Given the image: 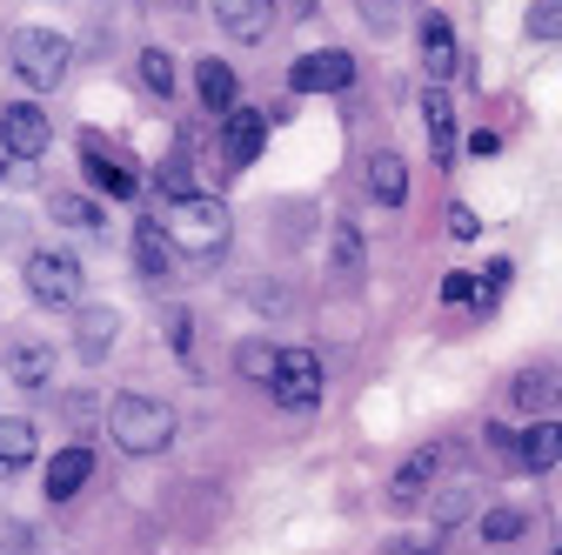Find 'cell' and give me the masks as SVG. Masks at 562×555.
<instances>
[{
    "instance_id": "22",
    "label": "cell",
    "mask_w": 562,
    "mask_h": 555,
    "mask_svg": "<svg viewBox=\"0 0 562 555\" xmlns=\"http://www.w3.org/2000/svg\"><path fill=\"white\" fill-rule=\"evenodd\" d=\"M555 462H562V422L542 415V422L522 435V468H555Z\"/></svg>"
},
{
    "instance_id": "35",
    "label": "cell",
    "mask_w": 562,
    "mask_h": 555,
    "mask_svg": "<svg viewBox=\"0 0 562 555\" xmlns=\"http://www.w3.org/2000/svg\"><path fill=\"white\" fill-rule=\"evenodd\" d=\"M555 555H562V548H555Z\"/></svg>"
},
{
    "instance_id": "26",
    "label": "cell",
    "mask_w": 562,
    "mask_h": 555,
    "mask_svg": "<svg viewBox=\"0 0 562 555\" xmlns=\"http://www.w3.org/2000/svg\"><path fill=\"white\" fill-rule=\"evenodd\" d=\"M140 88H148L155 101L175 94V60H168V47H148V54H140Z\"/></svg>"
},
{
    "instance_id": "9",
    "label": "cell",
    "mask_w": 562,
    "mask_h": 555,
    "mask_svg": "<svg viewBox=\"0 0 562 555\" xmlns=\"http://www.w3.org/2000/svg\"><path fill=\"white\" fill-rule=\"evenodd\" d=\"M509 401H516L522 415H555V408H562V355L529 362V369L509 382Z\"/></svg>"
},
{
    "instance_id": "15",
    "label": "cell",
    "mask_w": 562,
    "mask_h": 555,
    "mask_svg": "<svg viewBox=\"0 0 562 555\" xmlns=\"http://www.w3.org/2000/svg\"><path fill=\"white\" fill-rule=\"evenodd\" d=\"M134 268L148 274V282H168V268H175V235H168V222H140L134 228Z\"/></svg>"
},
{
    "instance_id": "5",
    "label": "cell",
    "mask_w": 562,
    "mask_h": 555,
    "mask_svg": "<svg viewBox=\"0 0 562 555\" xmlns=\"http://www.w3.org/2000/svg\"><path fill=\"white\" fill-rule=\"evenodd\" d=\"M47 141H54V127H47V114L34 101H8V107H0V148H8L14 161H41Z\"/></svg>"
},
{
    "instance_id": "34",
    "label": "cell",
    "mask_w": 562,
    "mask_h": 555,
    "mask_svg": "<svg viewBox=\"0 0 562 555\" xmlns=\"http://www.w3.org/2000/svg\"><path fill=\"white\" fill-rule=\"evenodd\" d=\"M482 288L496 295V288H509V261H488V274H482Z\"/></svg>"
},
{
    "instance_id": "29",
    "label": "cell",
    "mask_w": 562,
    "mask_h": 555,
    "mask_svg": "<svg viewBox=\"0 0 562 555\" xmlns=\"http://www.w3.org/2000/svg\"><path fill=\"white\" fill-rule=\"evenodd\" d=\"M536 41H562V0H529V21H522Z\"/></svg>"
},
{
    "instance_id": "33",
    "label": "cell",
    "mask_w": 562,
    "mask_h": 555,
    "mask_svg": "<svg viewBox=\"0 0 562 555\" xmlns=\"http://www.w3.org/2000/svg\"><path fill=\"white\" fill-rule=\"evenodd\" d=\"M469 148H475V155H496V148H503V134H496V127H475V134H469Z\"/></svg>"
},
{
    "instance_id": "32",
    "label": "cell",
    "mask_w": 562,
    "mask_h": 555,
    "mask_svg": "<svg viewBox=\"0 0 562 555\" xmlns=\"http://www.w3.org/2000/svg\"><path fill=\"white\" fill-rule=\"evenodd\" d=\"M449 235H456V241H475V235H482V222L469 215V207H462V201L449 207Z\"/></svg>"
},
{
    "instance_id": "16",
    "label": "cell",
    "mask_w": 562,
    "mask_h": 555,
    "mask_svg": "<svg viewBox=\"0 0 562 555\" xmlns=\"http://www.w3.org/2000/svg\"><path fill=\"white\" fill-rule=\"evenodd\" d=\"M215 21L235 34V41H268V27H274V0H215Z\"/></svg>"
},
{
    "instance_id": "14",
    "label": "cell",
    "mask_w": 562,
    "mask_h": 555,
    "mask_svg": "<svg viewBox=\"0 0 562 555\" xmlns=\"http://www.w3.org/2000/svg\"><path fill=\"white\" fill-rule=\"evenodd\" d=\"M114 341H121V308H81V321H75V355L81 362H108Z\"/></svg>"
},
{
    "instance_id": "7",
    "label": "cell",
    "mask_w": 562,
    "mask_h": 555,
    "mask_svg": "<svg viewBox=\"0 0 562 555\" xmlns=\"http://www.w3.org/2000/svg\"><path fill=\"white\" fill-rule=\"evenodd\" d=\"M81 168H88V181H94L101 194H114V201H134V194H140V168H134L127 155H114L101 134H88V141H81Z\"/></svg>"
},
{
    "instance_id": "30",
    "label": "cell",
    "mask_w": 562,
    "mask_h": 555,
    "mask_svg": "<svg viewBox=\"0 0 562 555\" xmlns=\"http://www.w3.org/2000/svg\"><path fill=\"white\" fill-rule=\"evenodd\" d=\"M469 502H475V489H469V482H456L449 496H436V522H442V529H449V522H462V516H469Z\"/></svg>"
},
{
    "instance_id": "20",
    "label": "cell",
    "mask_w": 562,
    "mask_h": 555,
    "mask_svg": "<svg viewBox=\"0 0 562 555\" xmlns=\"http://www.w3.org/2000/svg\"><path fill=\"white\" fill-rule=\"evenodd\" d=\"M8 375L21 388H41L54 375V349H47V341H14V349H8Z\"/></svg>"
},
{
    "instance_id": "18",
    "label": "cell",
    "mask_w": 562,
    "mask_h": 555,
    "mask_svg": "<svg viewBox=\"0 0 562 555\" xmlns=\"http://www.w3.org/2000/svg\"><path fill=\"white\" fill-rule=\"evenodd\" d=\"M369 194H375L382 207H402V201H408V161H402L395 148H375V155H369Z\"/></svg>"
},
{
    "instance_id": "23",
    "label": "cell",
    "mask_w": 562,
    "mask_h": 555,
    "mask_svg": "<svg viewBox=\"0 0 562 555\" xmlns=\"http://www.w3.org/2000/svg\"><path fill=\"white\" fill-rule=\"evenodd\" d=\"M161 194H168V201L201 194V188H194V148H188V141H175V148H168V161H161Z\"/></svg>"
},
{
    "instance_id": "24",
    "label": "cell",
    "mask_w": 562,
    "mask_h": 555,
    "mask_svg": "<svg viewBox=\"0 0 562 555\" xmlns=\"http://www.w3.org/2000/svg\"><path fill=\"white\" fill-rule=\"evenodd\" d=\"M47 215H54L60 228H101V207H94L88 194H47Z\"/></svg>"
},
{
    "instance_id": "8",
    "label": "cell",
    "mask_w": 562,
    "mask_h": 555,
    "mask_svg": "<svg viewBox=\"0 0 562 555\" xmlns=\"http://www.w3.org/2000/svg\"><path fill=\"white\" fill-rule=\"evenodd\" d=\"M289 81H295V94H341L348 81H356V60H348L341 47H322V54H302L289 67Z\"/></svg>"
},
{
    "instance_id": "25",
    "label": "cell",
    "mask_w": 562,
    "mask_h": 555,
    "mask_svg": "<svg viewBox=\"0 0 562 555\" xmlns=\"http://www.w3.org/2000/svg\"><path fill=\"white\" fill-rule=\"evenodd\" d=\"M235 369L248 375V382H274V369H281V349H274V341H241V355H235Z\"/></svg>"
},
{
    "instance_id": "12",
    "label": "cell",
    "mask_w": 562,
    "mask_h": 555,
    "mask_svg": "<svg viewBox=\"0 0 562 555\" xmlns=\"http://www.w3.org/2000/svg\"><path fill=\"white\" fill-rule=\"evenodd\" d=\"M422 75H429V88L456 75V27L442 14H422Z\"/></svg>"
},
{
    "instance_id": "21",
    "label": "cell",
    "mask_w": 562,
    "mask_h": 555,
    "mask_svg": "<svg viewBox=\"0 0 562 555\" xmlns=\"http://www.w3.org/2000/svg\"><path fill=\"white\" fill-rule=\"evenodd\" d=\"M34 422L27 415H0V468H27L34 462Z\"/></svg>"
},
{
    "instance_id": "10",
    "label": "cell",
    "mask_w": 562,
    "mask_h": 555,
    "mask_svg": "<svg viewBox=\"0 0 562 555\" xmlns=\"http://www.w3.org/2000/svg\"><path fill=\"white\" fill-rule=\"evenodd\" d=\"M261 141H268V114H255V107H235L228 114V127H222V174H235V168H248L255 155H261Z\"/></svg>"
},
{
    "instance_id": "17",
    "label": "cell",
    "mask_w": 562,
    "mask_h": 555,
    "mask_svg": "<svg viewBox=\"0 0 562 555\" xmlns=\"http://www.w3.org/2000/svg\"><path fill=\"white\" fill-rule=\"evenodd\" d=\"M88 475H94V455L75 442V449H60L47 462V502H67V496H81L88 489Z\"/></svg>"
},
{
    "instance_id": "2",
    "label": "cell",
    "mask_w": 562,
    "mask_h": 555,
    "mask_svg": "<svg viewBox=\"0 0 562 555\" xmlns=\"http://www.w3.org/2000/svg\"><path fill=\"white\" fill-rule=\"evenodd\" d=\"M108 429H114V442H121L127 455H161V449L175 442V408L155 401V395H114Z\"/></svg>"
},
{
    "instance_id": "27",
    "label": "cell",
    "mask_w": 562,
    "mask_h": 555,
    "mask_svg": "<svg viewBox=\"0 0 562 555\" xmlns=\"http://www.w3.org/2000/svg\"><path fill=\"white\" fill-rule=\"evenodd\" d=\"M522 529H529V516H522V509H488V516H482V542H488V548L516 542Z\"/></svg>"
},
{
    "instance_id": "13",
    "label": "cell",
    "mask_w": 562,
    "mask_h": 555,
    "mask_svg": "<svg viewBox=\"0 0 562 555\" xmlns=\"http://www.w3.org/2000/svg\"><path fill=\"white\" fill-rule=\"evenodd\" d=\"M194 94H201L207 114H222V121H228L235 101H241V75H235L228 60H201V67H194Z\"/></svg>"
},
{
    "instance_id": "3",
    "label": "cell",
    "mask_w": 562,
    "mask_h": 555,
    "mask_svg": "<svg viewBox=\"0 0 562 555\" xmlns=\"http://www.w3.org/2000/svg\"><path fill=\"white\" fill-rule=\"evenodd\" d=\"M67 34H54V27H21L14 34V75L27 81V88H60L67 81Z\"/></svg>"
},
{
    "instance_id": "31",
    "label": "cell",
    "mask_w": 562,
    "mask_h": 555,
    "mask_svg": "<svg viewBox=\"0 0 562 555\" xmlns=\"http://www.w3.org/2000/svg\"><path fill=\"white\" fill-rule=\"evenodd\" d=\"M442 302H449V308H469V302H488V295H482L475 274H449V282H442Z\"/></svg>"
},
{
    "instance_id": "6",
    "label": "cell",
    "mask_w": 562,
    "mask_h": 555,
    "mask_svg": "<svg viewBox=\"0 0 562 555\" xmlns=\"http://www.w3.org/2000/svg\"><path fill=\"white\" fill-rule=\"evenodd\" d=\"M274 401L281 408H315L322 401V362L315 349H281V369H274Z\"/></svg>"
},
{
    "instance_id": "11",
    "label": "cell",
    "mask_w": 562,
    "mask_h": 555,
    "mask_svg": "<svg viewBox=\"0 0 562 555\" xmlns=\"http://www.w3.org/2000/svg\"><path fill=\"white\" fill-rule=\"evenodd\" d=\"M436 475H442V449H415V455L389 475V502H395V509H415L422 496H429Z\"/></svg>"
},
{
    "instance_id": "28",
    "label": "cell",
    "mask_w": 562,
    "mask_h": 555,
    "mask_svg": "<svg viewBox=\"0 0 562 555\" xmlns=\"http://www.w3.org/2000/svg\"><path fill=\"white\" fill-rule=\"evenodd\" d=\"M335 274H341V282H356V274H362V235L356 228H335Z\"/></svg>"
},
{
    "instance_id": "19",
    "label": "cell",
    "mask_w": 562,
    "mask_h": 555,
    "mask_svg": "<svg viewBox=\"0 0 562 555\" xmlns=\"http://www.w3.org/2000/svg\"><path fill=\"white\" fill-rule=\"evenodd\" d=\"M422 121H429V155L449 168L456 161V114H449V94L442 88H422Z\"/></svg>"
},
{
    "instance_id": "4",
    "label": "cell",
    "mask_w": 562,
    "mask_h": 555,
    "mask_svg": "<svg viewBox=\"0 0 562 555\" xmlns=\"http://www.w3.org/2000/svg\"><path fill=\"white\" fill-rule=\"evenodd\" d=\"M27 295L47 308H75L81 302V261L67 248H34L27 254Z\"/></svg>"
},
{
    "instance_id": "1",
    "label": "cell",
    "mask_w": 562,
    "mask_h": 555,
    "mask_svg": "<svg viewBox=\"0 0 562 555\" xmlns=\"http://www.w3.org/2000/svg\"><path fill=\"white\" fill-rule=\"evenodd\" d=\"M168 235H175V254H181V261L207 268V261L228 248V207H222L215 194H188V201H175Z\"/></svg>"
}]
</instances>
